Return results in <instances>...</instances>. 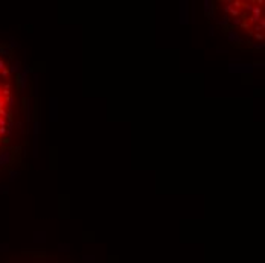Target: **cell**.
I'll return each instance as SVG.
<instances>
[{"mask_svg": "<svg viewBox=\"0 0 265 263\" xmlns=\"http://www.w3.org/2000/svg\"><path fill=\"white\" fill-rule=\"evenodd\" d=\"M178 15H180V25H188L191 22V2L189 0H181L180 2Z\"/></svg>", "mask_w": 265, "mask_h": 263, "instance_id": "cell-1", "label": "cell"}, {"mask_svg": "<svg viewBox=\"0 0 265 263\" xmlns=\"http://www.w3.org/2000/svg\"><path fill=\"white\" fill-rule=\"evenodd\" d=\"M229 73H241V75H250L254 70L253 64H242V62H230L229 64Z\"/></svg>", "mask_w": 265, "mask_h": 263, "instance_id": "cell-2", "label": "cell"}, {"mask_svg": "<svg viewBox=\"0 0 265 263\" xmlns=\"http://www.w3.org/2000/svg\"><path fill=\"white\" fill-rule=\"evenodd\" d=\"M31 72H32V70H31L28 66H25V67L22 69V72L17 75V87H19L20 91H25V90L29 87V79H28V76H29Z\"/></svg>", "mask_w": 265, "mask_h": 263, "instance_id": "cell-3", "label": "cell"}, {"mask_svg": "<svg viewBox=\"0 0 265 263\" xmlns=\"http://www.w3.org/2000/svg\"><path fill=\"white\" fill-rule=\"evenodd\" d=\"M58 99L57 97H50L49 99V120L50 122H57L58 120Z\"/></svg>", "mask_w": 265, "mask_h": 263, "instance_id": "cell-4", "label": "cell"}, {"mask_svg": "<svg viewBox=\"0 0 265 263\" xmlns=\"http://www.w3.org/2000/svg\"><path fill=\"white\" fill-rule=\"evenodd\" d=\"M12 163V151L11 149H2L0 151V166L5 167Z\"/></svg>", "mask_w": 265, "mask_h": 263, "instance_id": "cell-5", "label": "cell"}, {"mask_svg": "<svg viewBox=\"0 0 265 263\" xmlns=\"http://www.w3.org/2000/svg\"><path fill=\"white\" fill-rule=\"evenodd\" d=\"M225 37H227V40H229L230 43H233V44H241V43H242V38L239 37L238 31L233 29V28L225 31Z\"/></svg>", "mask_w": 265, "mask_h": 263, "instance_id": "cell-6", "label": "cell"}, {"mask_svg": "<svg viewBox=\"0 0 265 263\" xmlns=\"http://www.w3.org/2000/svg\"><path fill=\"white\" fill-rule=\"evenodd\" d=\"M8 70H9V73H15V75H19V73L22 72V61H19V59L12 61V62L9 64Z\"/></svg>", "mask_w": 265, "mask_h": 263, "instance_id": "cell-7", "label": "cell"}, {"mask_svg": "<svg viewBox=\"0 0 265 263\" xmlns=\"http://www.w3.org/2000/svg\"><path fill=\"white\" fill-rule=\"evenodd\" d=\"M23 102H25V120L31 122V114H32L31 106H32V102H31V99H25Z\"/></svg>", "mask_w": 265, "mask_h": 263, "instance_id": "cell-8", "label": "cell"}, {"mask_svg": "<svg viewBox=\"0 0 265 263\" xmlns=\"http://www.w3.org/2000/svg\"><path fill=\"white\" fill-rule=\"evenodd\" d=\"M212 11H213V2H212V0H204V2H203V12H204V15L209 17L212 14Z\"/></svg>", "mask_w": 265, "mask_h": 263, "instance_id": "cell-9", "label": "cell"}, {"mask_svg": "<svg viewBox=\"0 0 265 263\" xmlns=\"http://www.w3.org/2000/svg\"><path fill=\"white\" fill-rule=\"evenodd\" d=\"M34 242L35 243H44L46 242V233L44 231H35L34 233Z\"/></svg>", "mask_w": 265, "mask_h": 263, "instance_id": "cell-10", "label": "cell"}, {"mask_svg": "<svg viewBox=\"0 0 265 263\" xmlns=\"http://www.w3.org/2000/svg\"><path fill=\"white\" fill-rule=\"evenodd\" d=\"M40 131H41V123H40V120H35V122H34V125H32L34 139H38V136H40Z\"/></svg>", "mask_w": 265, "mask_h": 263, "instance_id": "cell-11", "label": "cell"}, {"mask_svg": "<svg viewBox=\"0 0 265 263\" xmlns=\"http://www.w3.org/2000/svg\"><path fill=\"white\" fill-rule=\"evenodd\" d=\"M224 11H225L227 14H230L232 17H238V15H239V11H238L236 8H233L232 3H227V6L224 8Z\"/></svg>", "mask_w": 265, "mask_h": 263, "instance_id": "cell-12", "label": "cell"}, {"mask_svg": "<svg viewBox=\"0 0 265 263\" xmlns=\"http://www.w3.org/2000/svg\"><path fill=\"white\" fill-rule=\"evenodd\" d=\"M70 243H58V251L60 252H70Z\"/></svg>", "mask_w": 265, "mask_h": 263, "instance_id": "cell-13", "label": "cell"}, {"mask_svg": "<svg viewBox=\"0 0 265 263\" xmlns=\"http://www.w3.org/2000/svg\"><path fill=\"white\" fill-rule=\"evenodd\" d=\"M17 47H20V44L17 43V40H15V38H12V37H11V38H9V50H11V49H17Z\"/></svg>", "mask_w": 265, "mask_h": 263, "instance_id": "cell-14", "label": "cell"}, {"mask_svg": "<svg viewBox=\"0 0 265 263\" xmlns=\"http://www.w3.org/2000/svg\"><path fill=\"white\" fill-rule=\"evenodd\" d=\"M263 28H265V20H263V19H260V20H259V25L256 26V31H257L259 34H262Z\"/></svg>", "mask_w": 265, "mask_h": 263, "instance_id": "cell-15", "label": "cell"}, {"mask_svg": "<svg viewBox=\"0 0 265 263\" xmlns=\"http://www.w3.org/2000/svg\"><path fill=\"white\" fill-rule=\"evenodd\" d=\"M95 255H82V261L84 263H95Z\"/></svg>", "mask_w": 265, "mask_h": 263, "instance_id": "cell-16", "label": "cell"}, {"mask_svg": "<svg viewBox=\"0 0 265 263\" xmlns=\"http://www.w3.org/2000/svg\"><path fill=\"white\" fill-rule=\"evenodd\" d=\"M230 22H232V20H230V17H229V15H225L222 20H219V22H218V25H221V26H227Z\"/></svg>", "mask_w": 265, "mask_h": 263, "instance_id": "cell-17", "label": "cell"}, {"mask_svg": "<svg viewBox=\"0 0 265 263\" xmlns=\"http://www.w3.org/2000/svg\"><path fill=\"white\" fill-rule=\"evenodd\" d=\"M19 175H20V172H19V170H11V172H9V180H11V181H14V180H15Z\"/></svg>", "mask_w": 265, "mask_h": 263, "instance_id": "cell-18", "label": "cell"}, {"mask_svg": "<svg viewBox=\"0 0 265 263\" xmlns=\"http://www.w3.org/2000/svg\"><path fill=\"white\" fill-rule=\"evenodd\" d=\"M8 251H9L8 243H0V252H8Z\"/></svg>", "mask_w": 265, "mask_h": 263, "instance_id": "cell-19", "label": "cell"}, {"mask_svg": "<svg viewBox=\"0 0 265 263\" xmlns=\"http://www.w3.org/2000/svg\"><path fill=\"white\" fill-rule=\"evenodd\" d=\"M0 75H2V78H8V76H9V70H8V67H5L2 72H0Z\"/></svg>", "mask_w": 265, "mask_h": 263, "instance_id": "cell-20", "label": "cell"}, {"mask_svg": "<svg viewBox=\"0 0 265 263\" xmlns=\"http://www.w3.org/2000/svg\"><path fill=\"white\" fill-rule=\"evenodd\" d=\"M5 102H8V105L12 106V105H14V96H8V97L5 99Z\"/></svg>", "mask_w": 265, "mask_h": 263, "instance_id": "cell-21", "label": "cell"}, {"mask_svg": "<svg viewBox=\"0 0 265 263\" xmlns=\"http://www.w3.org/2000/svg\"><path fill=\"white\" fill-rule=\"evenodd\" d=\"M232 23H233L235 26H238V25H241V23H242V19H236V20H232Z\"/></svg>", "mask_w": 265, "mask_h": 263, "instance_id": "cell-22", "label": "cell"}, {"mask_svg": "<svg viewBox=\"0 0 265 263\" xmlns=\"http://www.w3.org/2000/svg\"><path fill=\"white\" fill-rule=\"evenodd\" d=\"M254 37H256V40H260V41L263 40V34H259V32H256V34H254Z\"/></svg>", "mask_w": 265, "mask_h": 263, "instance_id": "cell-23", "label": "cell"}, {"mask_svg": "<svg viewBox=\"0 0 265 263\" xmlns=\"http://www.w3.org/2000/svg\"><path fill=\"white\" fill-rule=\"evenodd\" d=\"M241 28H244V29H248V28H250V25H248L247 22H244V20H242V23H241Z\"/></svg>", "mask_w": 265, "mask_h": 263, "instance_id": "cell-24", "label": "cell"}, {"mask_svg": "<svg viewBox=\"0 0 265 263\" xmlns=\"http://www.w3.org/2000/svg\"><path fill=\"white\" fill-rule=\"evenodd\" d=\"M213 34H215V29H213V26H209V35H210V37H213Z\"/></svg>", "mask_w": 265, "mask_h": 263, "instance_id": "cell-25", "label": "cell"}, {"mask_svg": "<svg viewBox=\"0 0 265 263\" xmlns=\"http://www.w3.org/2000/svg\"><path fill=\"white\" fill-rule=\"evenodd\" d=\"M5 67H6V66H5V62H3V59H2V58H0V72H2V70H3Z\"/></svg>", "mask_w": 265, "mask_h": 263, "instance_id": "cell-26", "label": "cell"}, {"mask_svg": "<svg viewBox=\"0 0 265 263\" xmlns=\"http://www.w3.org/2000/svg\"><path fill=\"white\" fill-rule=\"evenodd\" d=\"M253 47H254V49H263V43H260V44H254Z\"/></svg>", "mask_w": 265, "mask_h": 263, "instance_id": "cell-27", "label": "cell"}, {"mask_svg": "<svg viewBox=\"0 0 265 263\" xmlns=\"http://www.w3.org/2000/svg\"><path fill=\"white\" fill-rule=\"evenodd\" d=\"M0 145H2V139H0Z\"/></svg>", "mask_w": 265, "mask_h": 263, "instance_id": "cell-28", "label": "cell"}, {"mask_svg": "<svg viewBox=\"0 0 265 263\" xmlns=\"http://www.w3.org/2000/svg\"><path fill=\"white\" fill-rule=\"evenodd\" d=\"M0 93H2V88H0Z\"/></svg>", "mask_w": 265, "mask_h": 263, "instance_id": "cell-29", "label": "cell"}]
</instances>
